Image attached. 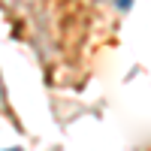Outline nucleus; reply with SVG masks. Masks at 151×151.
Returning <instances> with one entry per match:
<instances>
[{
    "instance_id": "f257e3e1",
    "label": "nucleus",
    "mask_w": 151,
    "mask_h": 151,
    "mask_svg": "<svg viewBox=\"0 0 151 151\" xmlns=\"http://www.w3.org/2000/svg\"><path fill=\"white\" fill-rule=\"evenodd\" d=\"M130 3H133V0H115V9H118V12H127Z\"/></svg>"
},
{
    "instance_id": "f03ea898",
    "label": "nucleus",
    "mask_w": 151,
    "mask_h": 151,
    "mask_svg": "<svg viewBox=\"0 0 151 151\" xmlns=\"http://www.w3.org/2000/svg\"><path fill=\"white\" fill-rule=\"evenodd\" d=\"M3 151H21V148H3Z\"/></svg>"
}]
</instances>
